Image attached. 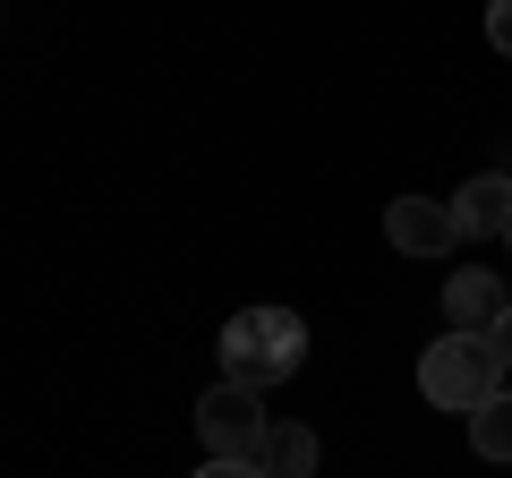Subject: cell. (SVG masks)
<instances>
[{"mask_svg":"<svg viewBox=\"0 0 512 478\" xmlns=\"http://www.w3.org/2000/svg\"><path fill=\"white\" fill-rule=\"evenodd\" d=\"M256 470H265V478H316V436H308V427H282V419H274V436H265Z\"/></svg>","mask_w":512,"mask_h":478,"instance_id":"obj_7","label":"cell"},{"mask_svg":"<svg viewBox=\"0 0 512 478\" xmlns=\"http://www.w3.org/2000/svg\"><path fill=\"white\" fill-rule=\"evenodd\" d=\"M384 239H393L402 257H444L461 239V222H453V205H436V197H393L384 205Z\"/></svg>","mask_w":512,"mask_h":478,"instance_id":"obj_4","label":"cell"},{"mask_svg":"<svg viewBox=\"0 0 512 478\" xmlns=\"http://www.w3.org/2000/svg\"><path fill=\"white\" fill-rule=\"evenodd\" d=\"M222 376L231 385H282V376H299V359H308V325H299L291 308H239L231 325H222Z\"/></svg>","mask_w":512,"mask_h":478,"instance_id":"obj_1","label":"cell"},{"mask_svg":"<svg viewBox=\"0 0 512 478\" xmlns=\"http://www.w3.org/2000/svg\"><path fill=\"white\" fill-rule=\"evenodd\" d=\"M487 350H495V368H512V308L487 325Z\"/></svg>","mask_w":512,"mask_h":478,"instance_id":"obj_10","label":"cell"},{"mask_svg":"<svg viewBox=\"0 0 512 478\" xmlns=\"http://www.w3.org/2000/svg\"><path fill=\"white\" fill-rule=\"evenodd\" d=\"M504 248H512V239H504Z\"/></svg>","mask_w":512,"mask_h":478,"instance_id":"obj_12","label":"cell"},{"mask_svg":"<svg viewBox=\"0 0 512 478\" xmlns=\"http://www.w3.org/2000/svg\"><path fill=\"white\" fill-rule=\"evenodd\" d=\"M504 308H512V299H504V282H495L487 265H470V274L444 282V333H487Z\"/></svg>","mask_w":512,"mask_h":478,"instance_id":"obj_6","label":"cell"},{"mask_svg":"<svg viewBox=\"0 0 512 478\" xmlns=\"http://www.w3.org/2000/svg\"><path fill=\"white\" fill-rule=\"evenodd\" d=\"M197 436H205V453H214V461H256V453H265V436H274V419H265V393L222 376V385L197 402Z\"/></svg>","mask_w":512,"mask_h":478,"instance_id":"obj_3","label":"cell"},{"mask_svg":"<svg viewBox=\"0 0 512 478\" xmlns=\"http://www.w3.org/2000/svg\"><path fill=\"white\" fill-rule=\"evenodd\" d=\"M453 222H461V239H512V180H504V171H478V180H461Z\"/></svg>","mask_w":512,"mask_h":478,"instance_id":"obj_5","label":"cell"},{"mask_svg":"<svg viewBox=\"0 0 512 478\" xmlns=\"http://www.w3.org/2000/svg\"><path fill=\"white\" fill-rule=\"evenodd\" d=\"M197 478H265V470H256V461H214V453H205Z\"/></svg>","mask_w":512,"mask_h":478,"instance_id":"obj_11","label":"cell"},{"mask_svg":"<svg viewBox=\"0 0 512 478\" xmlns=\"http://www.w3.org/2000/svg\"><path fill=\"white\" fill-rule=\"evenodd\" d=\"M470 444L487 461H512V393H495L487 410H470Z\"/></svg>","mask_w":512,"mask_h":478,"instance_id":"obj_8","label":"cell"},{"mask_svg":"<svg viewBox=\"0 0 512 478\" xmlns=\"http://www.w3.org/2000/svg\"><path fill=\"white\" fill-rule=\"evenodd\" d=\"M487 43L512 60V0H487Z\"/></svg>","mask_w":512,"mask_h":478,"instance_id":"obj_9","label":"cell"},{"mask_svg":"<svg viewBox=\"0 0 512 478\" xmlns=\"http://www.w3.org/2000/svg\"><path fill=\"white\" fill-rule=\"evenodd\" d=\"M419 393L436 410H487L495 393H504V368H495V350H487V333H444V342H427L419 350Z\"/></svg>","mask_w":512,"mask_h":478,"instance_id":"obj_2","label":"cell"}]
</instances>
